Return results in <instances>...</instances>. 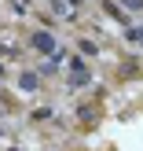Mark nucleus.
I'll use <instances>...</instances> for the list:
<instances>
[{
	"mask_svg": "<svg viewBox=\"0 0 143 151\" xmlns=\"http://www.w3.org/2000/svg\"><path fill=\"white\" fill-rule=\"evenodd\" d=\"M92 85V66L85 55H70L66 59V88H85Z\"/></svg>",
	"mask_w": 143,
	"mask_h": 151,
	"instance_id": "1",
	"label": "nucleus"
},
{
	"mask_svg": "<svg viewBox=\"0 0 143 151\" xmlns=\"http://www.w3.org/2000/svg\"><path fill=\"white\" fill-rule=\"evenodd\" d=\"M59 48H63V44H59V37L51 33V29H33V33H29V52H37L41 59H51Z\"/></svg>",
	"mask_w": 143,
	"mask_h": 151,
	"instance_id": "2",
	"label": "nucleus"
},
{
	"mask_svg": "<svg viewBox=\"0 0 143 151\" xmlns=\"http://www.w3.org/2000/svg\"><path fill=\"white\" fill-rule=\"evenodd\" d=\"M103 11H107V15H110L114 22H121V26H132V15L125 11V7L117 4V0H103Z\"/></svg>",
	"mask_w": 143,
	"mask_h": 151,
	"instance_id": "3",
	"label": "nucleus"
},
{
	"mask_svg": "<svg viewBox=\"0 0 143 151\" xmlns=\"http://www.w3.org/2000/svg\"><path fill=\"white\" fill-rule=\"evenodd\" d=\"M15 81H18L22 92H41V74H37V70H18Z\"/></svg>",
	"mask_w": 143,
	"mask_h": 151,
	"instance_id": "4",
	"label": "nucleus"
},
{
	"mask_svg": "<svg viewBox=\"0 0 143 151\" xmlns=\"http://www.w3.org/2000/svg\"><path fill=\"white\" fill-rule=\"evenodd\" d=\"M70 0H48V7H51V15H59V19H66V22H73L77 19V11L73 7H66Z\"/></svg>",
	"mask_w": 143,
	"mask_h": 151,
	"instance_id": "5",
	"label": "nucleus"
},
{
	"mask_svg": "<svg viewBox=\"0 0 143 151\" xmlns=\"http://www.w3.org/2000/svg\"><path fill=\"white\" fill-rule=\"evenodd\" d=\"M77 55H85V59H99V41L81 37V41H77Z\"/></svg>",
	"mask_w": 143,
	"mask_h": 151,
	"instance_id": "6",
	"label": "nucleus"
},
{
	"mask_svg": "<svg viewBox=\"0 0 143 151\" xmlns=\"http://www.w3.org/2000/svg\"><path fill=\"white\" fill-rule=\"evenodd\" d=\"M22 52H18V44H7V41H0V59H18Z\"/></svg>",
	"mask_w": 143,
	"mask_h": 151,
	"instance_id": "7",
	"label": "nucleus"
},
{
	"mask_svg": "<svg viewBox=\"0 0 143 151\" xmlns=\"http://www.w3.org/2000/svg\"><path fill=\"white\" fill-rule=\"evenodd\" d=\"M117 4H121L129 15H143V0H117Z\"/></svg>",
	"mask_w": 143,
	"mask_h": 151,
	"instance_id": "8",
	"label": "nucleus"
},
{
	"mask_svg": "<svg viewBox=\"0 0 143 151\" xmlns=\"http://www.w3.org/2000/svg\"><path fill=\"white\" fill-rule=\"evenodd\" d=\"M11 111H15V103L7 100V96H0V114H11Z\"/></svg>",
	"mask_w": 143,
	"mask_h": 151,
	"instance_id": "9",
	"label": "nucleus"
},
{
	"mask_svg": "<svg viewBox=\"0 0 143 151\" xmlns=\"http://www.w3.org/2000/svg\"><path fill=\"white\" fill-rule=\"evenodd\" d=\"M29 7V0H15V11H26Z\"/></svg>",
	"mask_w": 143,
	"mask_h": 151,
	"instance_id": "10",
	"label": "nucleus"
},
{
	"mask_svg": "<svg viewBox=\"0 0 143 151\" xmlns=\"http://www.w3.org/2000/svg\"><path fill=\"white\" fill-rule=\"evenodd\" d=\"M7 78V66H4V59H0V81H4Z\"/></svg>",
	"mask_w": 143,
	"mask_h": 151,
	"instance_id": "11",
	"label": "nucleus"
},
{
	"mask_svg": "<svg viewBox=\"0 0 143 151\" xmlns=\"http://www.w3.org/2000/svg\"><path fill=\"white\" fill-rule=\"evenodd\" d=\"M0 140H4V125H0Z\"/></svg>",
	"mask_w": 143,
	"mask_h": 151,
	"instance_id": "12",
	"label": "nucleus"
}]
</instances>
